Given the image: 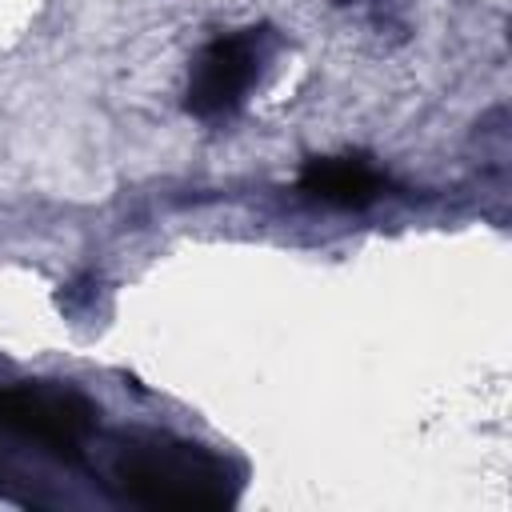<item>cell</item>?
<instances>
[{
  "label": "cell",
  "instance_id": "obj_1",
  "mask_svg": "<svg viewBox=\"0 0 512 512\" xmlns=\"http://www.w3.org/2000/svg\"><path fill=\"white\" fill-rule=\"evenodd\" d=\"M116 484L128 500L176 512H216L232 504L228 468L196 444H132L116 460Z\"/></svg>",
  "mask_w": 512,
  "mask_h": 512
},
{
  "label": "cell",
  "instance_id": "obj_2",
  "mask_svg": "<svg viewBox=\"0 0 512 512\" xmlns=\"http://www.w3.org/2000/svg\"><path fill=\"white\" fill-rule=\"evenodd\" d=\"M260 60H264L260 56V36L252 28L232 32V36H216L192 60L184 108L200 120H212V116H224V112L240 108L244 92L260 76Z\"/></svg>",
  "mask_w": 512,
  "mask_h": 512
},
{
  "label": "cell",
  "instance_id": "obj_3",
  "mask_svg": "<svg viewBox=\"0 0 512 512\" xmlns=\"http://www.w3.org/2000/svg\"><path fill=\"white\" fill-rule=\"evenodd\" d=\"M96 424V408L72 392L48 388H0V428H12L52 452H76Z\"/></svg>",
  "mask_w": 512,
  "mask_h": 512
},
{
  "label": "cell",
  "instance_id": "obj_4",
  "mask_svg": "<svg viewBox=\"0 0 512 512\" xmlns=\"http://www.w3.org/2000/svg\"><path fill=\"white\" fill-rule=\"evenodd\" d=\"M384 188L388 180L364 156H316L300 172V192L336 208H364Z\"/></svg>",
  "mask_w": 512,
  "mask_h": 512
}]
</instances>
